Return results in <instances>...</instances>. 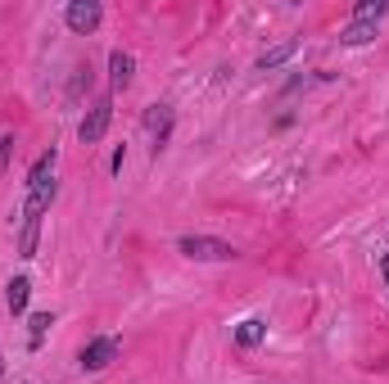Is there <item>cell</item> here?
Here are the masks:
<instances>
[{
	"label": "cell",
	"mask_w": 389,
	"mask_h": 384,
	"mask_svg": "<svg viewBox=\"0 0 389 384\" xmlns=\"http://www.w3.org/2000/svg\"><path fill=\"white\" fill-rule=\"evenodd\" d=\"M177 249L186 258H194V263H231L236 258V249L226 240H213V235H181Z\"/></svg>",
	"instance_id": "1"
},
{
	"label": "cell",
	"mask_w": 389,
	"mask_h": 384,
	"mask_svg": "<svg viewBox=\"0 0 389 384\" xmlns=\"http://www.w3.org/2000/svg\"><path fill=\"white\" fill-rule=\"evenodd\" d=\"M131 68H136V59H131L127 50H114V55H109V72H114V86H127V82H131Z\"/></svg>",
	"instance_id": "10"
},
{
	"label": "cell",
	"mask_w": 389,
	"mask_h": 384,
	"mask_svg": "<svg viewBox=\"0 0 389 384\" xmlns=\"http://www.w3.org/2000/svg\"><path fill=\"white\" fill-rule=\"evenodd\" d=\"M385 280H389V271H385Z\"/></svg>",
	"instance_id": "18"
},
{
	"label": "cell",
	"mask_w": 389,
	"mask_h": 384,
	"mask_svg": "<svg viewBox=\"0 0 389 384\" xmlns=\"http://www.w3.org/2000/svg\"><path fill=\"white\" fill-rule=\"evenodd\" d=\"M28 299H32V285L28 280H23V276H14V280H9V290H5V303H9V312H28Z\"/></svg>",
	"instance_id": "7"
},
{
	"label": "cell",
	"mask_w": 389,
	"mask_h": 384,
	"mask_svg": "<svg viewBox=\"0 0 389 384\" xmlns=\"http://www.w3.org/2000/svg\"><path fill=\"white\" fill-rule=\"evenodd\" d=\"M145 127L154 131V150L168 141V131H172V109L168 104H150V114H145Z\"/></svg>",
	"instance_id": "5"
},
{
	"label": "cell",
	"mask_w": 389,
	"mask_h": 384,
	"mask_svg": "<svg viewBox=\"0 0 389 384\" xmlns=\"http://www.w3.org/2000/svg\"><path fill=\"white\" fill-rule=\"evenodd\" d=\"M385 9H389L385 0H362V5L354 9V18H358V23H376V18L385 14Z\"/></svg>",
	"instance_id": "13"
},
{
	"label": "cell",
	"mask_w": 389,
	"mask_h": 384,
	"mask_svg": "<svg viewBox=\"0 0 389 384\" xmlns=\"http://www.w3.org/2000/svg\"><path fill=\"white\" fill-rule=\"evenodd\" d=\"M109 362H118V339H91L82 349V371H104Z\"/></svg>",
	"instance_id": "4"
},
{
	"label": "cell",
	"mask_w": 389,
	"mask_h": 384,
	"mask_svg": "<svg viewBox=\"0 0 389 384\" xmlns=\"http://www.w3.org/2000/svg\"><path fill=\"white\" fill-rule=\"evenodd\" d=\"M385 271H389V253H385Z\"/></svg>",
	"instance_id": "16"
},
{
	"label": "cell",
	"mask_w": 389,
	"mask_h": 384,
	"mask_svg": "<svg viewBox=\"0 0 389 384\" xmlns=\"http://www.w3.org/2000/svg\"><path fill=\"white\" fill-rule=\"evenodd\" d=\"M36 240H41V217H23V235H18V253L36 258Z\"/></svg>",
	"instance_id": "9"
},
{
	"label": "cell",
	"mask_w": 389,
	"mask_h": 384,
	"mask_svg": "<svg viewBox=\"0 0 389 384\" xmlns=\"http://www.w3.org/2000/svg\"><path fill=\"white\" fill-rule=\"evenodd\" d=\"M0 375H5V362H0Z\"/></svg>",
	"instance_id": "17"
},
{
	"label": "cell",
	"mask_w": 389,
	"mask_h": 384,
	"mask_svg": "<svg viewBox=\"0 0 389 384\" xmlns=\"http://www.w3.org/2000/svg\"><path fill=\"white\" fill-rule=\"evenodd\" d=\"M263 339H267V326L258 317H249V321L236 326V344H240V349H253V344H263Z\"/></svg>",
	"instance_id": "8"
},
{
	"label": "cell",
	"mask_w": 389,
	"mask_h": 384,
	"mask_svg": "<svg viewBox=\"0 0 389 384\" xmlns=\"http://www.w3.org/2000/svg\"><path fill=\"white\" fill-rule=\"evenodd\" d=\"M109 118H114V104H109V100H95V104H91V114L82 118V127H77L82 145H95V141H100V136L109 131Z\"/></svg>",
	"instance_id": "3"
},
{
	"label": "cell",
	"mask_w": 389,
	"mask_h": 384,
	"mask_svg": "<svg viewBox=\"0 0 389 384\" xmlns=\"http://www.w3.org/2000/svg\"><path fill=\"white\" fill-rule=\"evenodd\" d=\"M64 18H68V28H72V32H82V36H87V32H95V28H100L104 9L95 5V0H72V5L64 9Z\"/></svg>",
	"instance_id": "2"
},
{
	"label": "cell",
	"mask_w": 389,
	"mask_h": 384,
	"mask_svg": "<svg viewBox=\"0 0 389 384\" xmlns=\"http://www.w3.org/2000/svg\"><path fill=\"white\" fill-rule=\"evenodd\" d=\"M28 326H32V349H36V344H41V334L50 330V312H32Z\"/></svg>",
	"instance_id": "14"
},
{
	"label": "cell",
	"mask_w": 389,
	"mask_h": 384,
	"mask_svg": "<svg viewBox=\"0 0 389 384\" xmlns=\"http://www.w3.org/2000/svg\"><path fill=\"white\" fill-rule=\"evenodd\" d=\"M9 158H14V136H0V172H9Z\"/></svg>",
	"instance_id": "15"
},
{
	"label": "cell",
	"mask_w": 389,
	"mask_h": 384,
	"mask_svg": "<svg viewBox=\"0 0 389 384\" xmlns=\"http://www.w3.org/2000/svg\"><path fill=\"white\" fill-rule=\"evenodd\" d=\"M339 41L344 45H367V41H376V28L371 23H349V28L339 32Z\"/></svg>",
	"instance_id": "12"
},
{
	"label": "cell",
	"mask_w": 389,
	"mask_h": 384,
	"mask_svg": "<svg viewBox=\"0 0 389 384\" xmlns=\"http://www.w3.org/2000/svg\"><path fill=\"white\" fill-rule=\"evenodd\" d=\"M55 204V181L36 185V190H28V204H23V217H41L45 208Z\"/></svg>",
	"instance_id": "6"
},
{
	"label": "cell",
	"mask_w": 389,
	"mask_h": 384,
	"mask_svg": "<svg viewBox=\"0 0 389 384\" xmlns=\"http://www.w3.org/2000/svg\"><path fill=\"white\" fill-rule=\"evenodd\" d=\"M295 50H299L295 41H281V45H272V50H263V55H258V68H263V72H267V68H281V64H285V59L295 55Z\"/></svg>",
	"instance_id": "11"
}]
</instances>
